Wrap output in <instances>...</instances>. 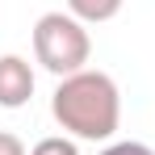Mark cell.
I'll list each match as a JSON object with an SVG mask.
<instances>
[{"instance_id":"cell-2","label":"cell","mask_w":155,"mask_h":155,"mask_svg":"<svg viewBox=\"0 0 155 155\" xmlns=\"http://www.w3.org/2000/svg\"><path fill=\"white\" fill-rule=\"evenodd\" d=\"M34 54L51 76L67 80L88 67L92 38H88L84 21H76L71 13H42L34 21Z\"/></svg>"},{"instance_id":"cell-1","label":"cell","mask_w":155,"mask_h":155,"mask_svg":"<svg viewBox=\"0 0 155 155\" xmlns=\"http://www.w3.org/2000/svg\"><path fill=\"white\" fill-rule=\"evenodd\" d=\"M51 113L71 138L105 143L122 126V92H117L113 76L84 67L76 76L59 80V88L51 92Z\"/></svg>"},{"instance_id":"cell-7","label":"cell","mask_w":155,"mask_h":155,"mask_svg":"<svg viewBox=\"0 0 155 155\" xmlns=\"http://www.w3.org/2000/svg\"><path fill=\"white\" fill-rule=\"evenodd\" d=\"M0 155H29V151H25V143H21L17 134L0 130Z\"/></svg>"},{"instance_id":"cell-5","label":"cell","mask_w":155,"mask_h":155,"mask_svg":"<svg viewBox=\"0 0 155 155\" xmlns=\"http://www.w3.org/2000/svg\"><path fill=\"white\" fill-rule=\"evenodd\" d=\"M29 155H80V151H76V143H71V138L54 134V138H42V143H38Z\"/></svg>"},{"instance_id":"cell-6","label":"cell","mask_w":155,"mask_h":155,"mask_svg":"<svg viewBox=\"0 0 155 155\" xmlns=\"http://www.w3.org/2000/svg\"><path fill=\"white\" fill-rule=\"evenodd\" d=\"M101 155H155L147 143H113V147H105Z\"/></svg>"},{"instance_id":"cell-3","label":"cell","mask_w":155,"mask_h":155,"mask_svg":"<svg viewBox=\"0 0 155 155\" xmlns=\"http://www.w3.org/2000/svg\"><path fill=\"white\" fill-rule=\"evenodd\" d=\"M34 97V67L21 54H0V105L21 109Z\"/></svg>"},{"instance_id":"cell-4","label":"cell","mask_w":155,"mask_h":155,"mask_svg":"<svg viewBox=\"0 0 155 155\" xmlns=\"http://www.w3.org/2000/svg\"><path fill=\"white\" fill-rule=\"evenodd\" d=\"M126 0H67V13L84 21V25H101V21H113L122 13Z\"/></svg>"}]
</instances>
